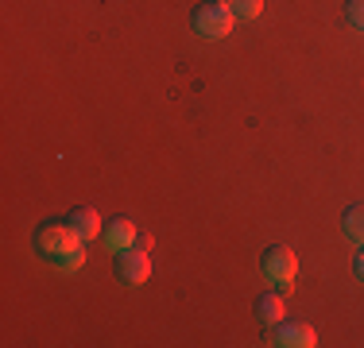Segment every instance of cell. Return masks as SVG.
I'll use <instances>...</instances> for the list:
<instances>
[{"label": "cell", "mask_w": 364, "mask_h": 348, "mask_svg": "<svg viewBox=\"0 0 364 348\" xmlns=\"http://www.w3.org/2000/svg\"><path fill=\"white\" fill-rule=\"evenodd\" d=\"M82 244H85V240L77 236V232H74L66 221H43L39 229H36V236H31V248H36L43 259H50V263H58L66 251L82 248Z\"/></svg>", "instance_id": "cell-1"}, {"label": "cell", "mask_w": 364, "mask_h": 348, "mask_svg": "<svg viewBox=\"0 0 364 348\" xmlns=\"http://www.w3.org/2000/svg\"><path fill=\"white\" fill-rule=\"evenodd\" d=\"M232 8L229 0H205V4L194 8V16H190V23H194V31L202 35V39H225V35L232 31Z\"/></svg>", "instance_id": "cell-2"}, {"label": "cell", "mask_w": 364, "mask_h": 348, "mask_svg": "<svg viewBox=\"0 0 364 348\" xmlns=\"http://www.w3.org/2000/svg\"><path fill=\"white\" fill-rule=\"evenodd\" d=\"M259 267H264V275L272 278L275 290H291L294 286V275H299V259H294L291 248H283V244H275V248L264 251V259H259Z\"/></svg>", "instance_id": "cell-3"}, {"label": "cell", "mask_w": 364, "mask_h": 348, "mask_svg": "<svg viewBox=\"0 0 364 348\" xmlns=\"http://www.w3.org/2000/svg\"><path fill=\"white\" fill-rule=\"evenodd\" d=\"M267 337H272V344H279V348H314L318 344V333L306 325V321H275Z\"/></svg>", "instance_id": "cell-4"}, {"label": "cell", "mask_w": 364, "mask_h": 348, "mask_svg": "<svg viewBox=\"0 0 364 348\" xmlns=\"http://www.w3.org/2000/svg\"><path fill=\"white\" fill-rule=\"evenodd\" d=\"M117 275L124 278L128 286H140L147 283V275H151V259H147V251L144 248H124V251H117Z\"/></svg>", "instance_id": "cell-5"}, {"label": "cell", "mask_w": 364, "mask_h": 348, "mask_svg": "<svg viewBox=\"0 0 364 348\" xmlns=\"http://www.w3.org/2000/svg\"><path fill=\"white\" fill-rule=\"evenodd\" d=\"M136 236H140V232H136V224L128 221V217H117V221H112L109 229H105V248L112 251V256H117V251L132 248Z\"/></svg>", "instance_id": "cell-6"}, {"label": "cell", "mask_w": 364, "mask_h": 348, "mask_svg": "<svg viewBox=\"0 0 364 348\" xmlns=\"http://www.w3.org/2000/svg\"><path fill=\"white\" fill-rule=\"evenodd\" d=\"M66 224L77 232L82 240H90V236H97V229H101V221H97V213H93L90 205H77V209H70L66 213Z\"/></svg>", "instance_id": "cell-7"}, {"label": "cell", "mask_w": 364, "mask_h": 348, "mask_svg": "<svg viewBox=\"0 0 364 348\" xmlns=\"http://www.w3.org/2000/svg\"><path fill=\"white\" fill-rule=\"evenodd\" d=\"M256 317L264 321L267 329H272L275 321H283V298H279V290H275V294L272 290L259 294V298H256Z\"/></svg>", "instance_id": "cell-8"}, {"label": "cell", "mask_w": 364, "mask_h": 348, "mask_svg": "<svg viewBox=\"0 0 364 348\" xmlns=\"http://www.w3.org/2000/svg\"><path fill=\"white\" fill-rule=\"evenodd\" d=\"M345 236L364 244V205H349V209H345Z\"/></svg>", "instance_id": "cell-9"}, {"label": "cell", "mask_w": 364, "mask_h": 348, "mask_svg": "<svg viewBox=\"0 0 364 348\" xmlns=\"http://www.w3.org/2000/svg\"><path fill=\"white\" fill-rule=\"evenodd\" d=\"M229 8H232L237 20H256V16L264 12V0H229Z\"/></svg>", "instance_id": "cell-10"}, {"label": "cell", "mask_w": 364, "mask_h": 348, "mask_svg": "<svg viewBox=\"0 0 364 348\" xmlns=\"http://www.w3.org/2000/svg\"><path fill=\"white\" fill-rule=\"evenodd\" d=\"M82 263H85V248H74V251H66L55 267H58V271H77Z\"/></svg>", "instance_id": "cell-11"}, {"label": "cell", "mask_w": 364, "mask_h": 348, "mask_svg": "<svg viewBox=\"0 0 364 348\" xmlns=\"http://www.w3.org/2000/svg\"><path fill=\"white\" fill-rule=\"evenodd\" d=\"M345 16H349V23L357 31H364V0H349V4H345Z\"/></svg>", "instance_id": "cell-12"}, {"label": "cell", "mask_w": 364, "mask_h": 348, "mask_svg": "<svg viewBox=\"0 0 364 348\" xmlns=\"http://www.w3.org/2000/svg\"><path fill=\"white\" fill-rule=\"evenodd\" d=\"M353 271L364 278V251H357V259H353Z\"/></svg>", "instance_id": "cell-13"}]
</instances>
